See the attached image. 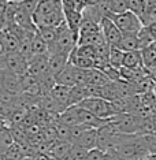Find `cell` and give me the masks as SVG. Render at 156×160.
Instances as JSON below:
<instances>
[{
  "label": "cell",
  "mask_w": 156,
  "mask_h": 160,
  "mask_svg": "<svg viewBox=\"0 0 156 160\" xmlns=\"http://www.w3.org/2000/svg\"><path fill=\"white\" fill-rule=\"evenodd\" d=\"M107 158V152L103 151L100 148H95V149H90L88 156H86L85 160H106Z\"/></svg>",
  "instance_id": "83f0119b"
},
{
  "label": "cell",
  "mask_w": 156,
  "mask_h": 160,
  "mask_svg": "<svg viewBox=\"0 0 156 160\" xmlns=\"http://www.w3.org/2000/svg\"><path fill=\"white\" fill-rule=\"evenodd\" d=\"M125 51L121 49L118 45H114L110 48V56H108V60H110V64L115 68H121L123 67V60H125Z\"/></svg>",
  "instance_id": "d6986e66"
},
{
  "label": "cell",
  "mask_w": 156,
  "mask_h": 160,
  "mask_svg": "<svg viewBox=\"0 0 156 160\" xmlns=\"http://www.w3.org/2000/svg\"><path fill=\"white\" fill-rule=\"evenodd\" d=\"M70 93H71V88H68V86H63V85H56L53 86L52 89H51L49 94L53 97L55 100H58L59 103L63 105L64 108L71 107V103H70Z\"/></svg>",
  "instance_id": "30bf717a"
},
{
  "label": "cell",
  "mask_w": 156,
  "mask_h": 160,
  "mask_svg": "<svg viewBox=\"0 0 156 160\" xmlns=\"http://www.w3.org/2000/svg\"><path fill=\"white\" fill-rule=\"evenodd\" d=\"M108 14H123L129 11V0H106Z\"/></svg>",
  "instance_id": "ffe728a7"
},
{
  "label": "cell",
  "mask_w": 156,
  "mask_h": 160,
  "mask_svg": "<svg viewBox=\"0 0 156 160\" xmlns=\"http://www.w3.org/2000/svg\"><path fill=\"white\" fill-rule=\"evenodd\" d=\"M118 47L121 49L125 51V52H130V51H138V49H141L138 34H123L122 36V40H121V42H119Z\"/></svg>",
  "instance_id": "2e32d148"
},
{
  "label": "cell",
  "mask_w": 156,
  "mask_h": 160,
  "mask_svg": "<svg viewBox=\"0 0 156 160\" xmlns=\"http://www.w3.org/2000/svg\"><path fill=\"white\" fill-rule=\"evenodd\" d=\"M32 51H33V56H44L48 55V44L43 40V37L38 33H36L32 41ZM33 58V59H34Z\"/></svg>",
  "instance_id": "44dd1931"
},
{
  "label": "cell",
  "mask_w": 156,
  "mask_h": 160,
  "mask_svg": "<svg viewBox=\"0 0 156 160\" xmlns=\"http://www.w3.org/2000/svg\"><path fill=\"white\" fill-rule=\"evenodd\" d=\"M110 153H112V156H114V160H126V159H122V158H119V156L117 153H114V152H110Z\"/></svg>",
  "instance_id": "1f68e13d"
},
{
  "label": "cell",
  "mask_w": 156,
  "mask_h": 160,
  "mask_svg": "<svg viewBox=\"0 0 156 160\" xmlns=\"http://www.w3.org/2000/svg\"><path fill=\"white\" fill-rule=\"evenodd\" d=\"M55 82L58 85L68 86V88L75 86V66H73L68 62V64L64 67V70L60 71L55 77Z\"/></svg>",
  "instance_id": "9c48e42d"
},
{
  "label": "cell",
  "mask_w": 156,
  "mask_h": 160,
  "mask_svg": "<svg viewBox=\"0 0 156 160\" xmlns=\"http://www.w3.org/2000/svg\"><path fill=\"white\" fill-rule=\"evenodd\" d=\"M145 2H147V4L148 6H156V0H145Z\"/></svg>",
  "instance_id": "4dcf8cb0"
},
{
  "label": "cell",
  "mask_w": 156,
  "mask_h": 160,
  "mask_svg": "<svg viewBox=\"0 0 156 160\" xmlns=\"http://www.w3.org/2000/svg\"><path fill=\"white\" fill-rule=\"evenodd\" d=\"M144 26H149V25L156 23V6H148L147 11H145L144 17L141 18Z\"/></svg>",
  "instance_id": "4316f807"
},
{
  "label": "cell",
  "mask_w": 156,
  "mask_h": 160,
  "mask_svg": "<svg viewBox=\"0 0 156 160\" xmlns=\"http://www.w3.org/2000/svg\"><path fill=\"white\" fill-rule=\"evenodd\" d=\"M64 21H66V18H64V12H63V10H60V11L52 12V14H49V15L44 17L37 23V28H43V26H47V28H58V26H60V25L63 23Z\"/></svg>",
  "instance_id": "9a60e30c"
},
{
  "label": "cell",
  "mask_w": 156,
  "mask_h": 160,
  "mask_svg": "<svg viewBox=\"0 0 156 160\" xmlns=\"http://www.w3.org/2000/svg\"><path fill=\"white\" fill-rule=\"evenodd\" d=\"M71 53L81 56V58H92V59H96L97 49L93 45H77V48L73 51Z\"/></svg>",
  "instance_id": "cb8c5ba5"
},
{
  "label": "cell",
  "mask_w": 156,
  "mask_h": 160,
  "mask_svg": "<svg viewBox=\"0 0 156 160\" xmlns=\"http://www.w3.org/2000/svg\"><path fill=\"white\" fill-rule=\"evenodd\" d=\"M0 45H2V55L10 52H17L19 49L21 40L10 29H3L0 34Z\"/></svg>",
  "instance_id": "52a82bcc"
},
{
  "label": "cell",
  "mask_w": 156,
  "mask_h": 160,
  "mask_svg": "<svg viewBox=\"0 0 156 160\" xmlns=\"http://www.w3.org/2000/svg\"><path fill=\"white\" fill-rule=\"evenodd\" d=\"M147 8H148V4L145 0H129V11L136 14L140 19L144 17Z\"/></svg>",
  "instance_id": "603a6c76"
},
{
  "label": "cell",
  "mask_w": 156,
  "mask_h": 160,
  "mask_svg": "<svg viewBox=\"0 0 156 160\" xmlns=\"http://www.w3.org/2000/svg\"><path fill=\"white\" fill-rule=\"evenodd\" d=\"M112 81L110 79V77L106 74L104 71L99 70V68H93V70H89V81L88 85L96 86V88H103V86L110 85Z\"/></svg>",
  "instance_id": "4fadbf2b"
},
{
  "label": "cell",
  "mask_w": 156,
  "mask_h": 160,
  "mask_svg": "<svg viewBox=\"0 0 156 160\" xmlns=\"http://www.w3.org/2000/svg\"><path fill=\"white\" fill-rule=\"evenodd\" d=\"M0 59H2V70H8L19 77H23L29 70V62L18 51L2 55Z\"/></svg>",
  "instance_id": "3957f363"
},
{
  "label": "cell",
  "mask_w": 156,
  "mask_h": 160,
  "mask_svg": "<svg viewBox=\"0 0 156 160\" xmlns=\"http://www.w3.org/2000/svg\"><path fill=\"white\" fill-rule=\"evenodd\" d=\"M77 2H81V0H77Z\"/></svg>",
  "instance_id": "d6a6232c"
},
{
  "label": "cell",
  "mask_w": 156,
  "mask_h": 160,
  "mask_svg": "<svg viewBox=\"0 0 156 160\" xmlns=\"http://www.w3.org/2000/svg\"><path fill=\"white\" fill-rule=\"evenodd\" d=\"M60 10H63V2L62 0H40L37 10L33 14V21L36 26L44 17L49 15L52 12L60 11Z\"/></svg>",
  "instance_id": "8992f818"
},
{
  "label": "cell",
  "mask_w": 156,
  "mask_h": 160,
  "mask_svg": "<svg viewBox=\"0 0 156 160\" xmlns=\"http://www.w3.org/2000/svg\"><path fill=\"white\" fill-rule=\"evenodd\" d=\"M15 142L17 141H15V137H14V134H13L11 127L3 126L2 132H0V148H2V153L7 152Z\"/></svg>",
  "instance_id": "e0dca14e"
},
{
  "label": "cell",
  "mask_w": 156,
  "mask_h": 160,
  "mask_svg": "<svg viewBox=\"0 0 156 160\" xmlns=\"http://www.w3.org/2000/svg\"><path fill=\"white\" fill-rule=\"evenodd\" d=\"M56 127V133L58 138L62 141H70L71 140V127H68L66 125H62V123H55Z\"/></svg>",
  "instance_id": "484cf974"
},
{
  "label": "cell",
  "mask_w": 156,
  "mask_h": 160,
  "mask_svg": "<svg viewBox=\"0 0 156 160\" xmlns=\"http://www.w3.org/2000/svg\"><path fill=\"white\" fill-rule=\"evenodd\" d=\"M70 56L64 53H53L49 55V71L53 77H56L60 71L64 70V67L68 64Z\"/></svg>",
  "instance_id": "8fae6325"
},
{
  "label": "cell",
  "mask_w": 156,
  "mask_h": 160,
  "mask_svg": "<svg viewBox=\"0 0 156 160\" xmlns=\"http://www.w3.org/2000/svg\"><path fill=\"white\" fill-rule=\"evenodd\" d=\"M2 89L13 94H22L23 93V83L22 77L14 74L8 70H2Z\"/></svg>",
  "instance_id": "5b68a950"
},
{
  "label": "cell",
  "mask_w": 156,
  "mask_h": 160,
  "mask_svg": "<svg viewBox=\"0 0 156 160\" xmlns=\"http://www.w3.org/2000/svg\"><path fill=\"white\" fill-rule=\"evenodd\" d=\"M97 138H99V129H86L74 144L90 151L97 148Z\"/></svg>",
  "instance_id": "ba28073f"
},
{
  "label": "cell",
  "mask_w": 156,
  "mask_h": 160,
  "mask_svg": "<svg viewBox=\"0 0 156 160\" xmlns=\"http://www.w3.org/2000/svg\"><path fill=\"white\" fill-rule=\"evenodd\" d=\"M37 33L41 36L43 40L48 44V49L49 47H52L55 44L56 38H58V30L56 28H47V26H43V28H37Z\"/></svg>",
  "instance_id": "7402d4cb"
},
{
  "label": "cell",
  "mask_w": 156,
  "mask_h": 160,
  "mask_svg": "<svg viewBox=\"0 0 156 160\" xmlns=\"http://www.w3.org/2000/svg\"><path fill=\"white\" fill-rule=\"evenodd\" d=\"M0 2H2V4H8L11 2H22V0H0Z\"/></svg>",
  "instance_id": "f546056e"
},
{
  "label": "cell",
  "mask_w": 156,
  "mask_h": 160,
  "mask_svg": "<svg viewBox=\"0 0 156 160\" xmlns=\"http://www.w3.org/2000/svg\"><path fill=\"white\" fill-rule=\"evenodd\" d=\"M88 153H89L88 149L79 147L77 144H73L71 151H70V153H68L66 160H85Z\"/></svg>",
  "instance_id": "d4e9b609"
},
{
  "label": "cell",
  "mask_w": 156,
  "mask_h": 160,
  "mask_svg": "<svg viewBox=\"0 0 156 160\" xmlns=\"http://www.w3.org/2000/svg\"><path fill=\"white\" fill-rule=\"evenodd\" d=\"M78 105L100 119H111L112 116L117 115L111 101L104 100L101 97H89V99H85L82 103H79Z\"/></svg>",
  "instance_id": "6da1fadb"
},
{
  "label": "cell",
  "mask_w": 156,
  "mask_h": 160,
  "mask_svg": "<svg viewBox=\"0 0 156 160\" xmlns=\"http://www.w3.org/2000/svg\"><path fill=\"white\" fill-rule=\"evenodd\" d=\"M149 77L156 82V68H153V70H151V71H149Z\"/></svg>",
  "instance_id": "f1b7e54d"
},
{
  "label": "cell",
  "mask_w": 156,
  "mask_h": 160,
  "mask_svg": "<svg viewBox=\"0 0 156 160\" xmlns=\"http://www.w3.org/2000/svg\"><path fill=\"white\" fill-rule=\"evenodd\" d=\"M68 62L73 66H75L77 68H82V70H93V68H96V60L92 59V58H81L71 53Z\"/></svg>",
  "instance_id": "ac0fdd59"
},
{
  "label": "cell",
  "mask_w": 156,
  "mask_h": 160,
  "mask_svg": "<svg viewBox=\"0 0 156 160\" xmlns=\"http://www.w3.org/2000/svg\"><path fill=\"white\" fill-rule=\"evenodd\" d=\"M123 67L132 68V70H140L144 68V60L141 51H130L125 53V60H123Z\"/></svg>",
  "instance_id": "7c38bea8"
},
{
  "label": "cell",
  "mask_w": 156,
  "mask_h": 160,
  "mask_svg": "<svg viewBox=\"0 0 156 160\" xmlns=\"http://www.w3.org/2000/svg\"><path fill=\"white\" fill-rule=\"evenodd\" d=\"M140 51H141V55H143L144 67L147 68L148 71L156 68V41Z\"/></svg>",
  "instance_id": "5bb4252c"
},
{
  "label": "cell",
  "mask_w": 156,
  "mask_h": 160,
  "mask_svg": "<svg viewBox=\"0 0 156 160\" xmlns=\"http://www.w3.org/2000/svg\"><path fill=\"white\" fill-rule=\"evenodd\" d=\"M100 26H101V32H103L108 45H111V47L119 45L123 33L119 30V28L115 25L114 21H112L110 17H104L100 22Z\"/></svg>",
  "instance_id": "277c9868"
},
{
  "label": "cell",
  "mask_w": 156,
  "mask_h": 160,
  "mask_svg": "<svg viewBox=\"0 0 156 160\" xmlns=\"http://www.w3.org/2000/svg\"><path fill=\"white\" fill-rule=\"evenodd\" d=\"M107 17H110L111 19L114 21L115 25L119 28V30H121L123 34H138L141 32V29L144 28L143 21L132 11L117 14V15L108 14Z\"/></svg>",
  "instance_id": "7a4b0ae2"
}]
</instances>
